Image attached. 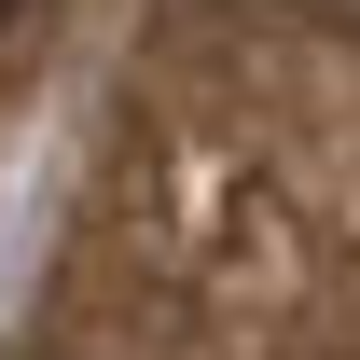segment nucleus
Here are the masks:
<instances>
[{
	"label": "nucleus",
	"instance_id": "f257e3e1",
	"mask_svg": "<svg viewBox=\"0 0 360 360\" xmlns=\"http://www.w3.org/2000/svg\"><path fill=\"white\" fill-rule=\"evenodd\" d=\"M56 42H70V0H0V125L28 111V84H42Z\"/></svg>",
	"mask_w": 360,
	"mask_h": 360
}]
</instances>
